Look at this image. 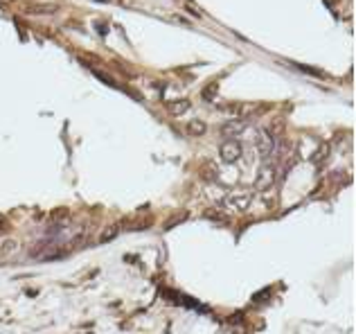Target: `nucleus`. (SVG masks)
Returning <instances> with one entry per match:
<instances>
[{"label": "nucleus", "instance_id": "nucleus-3", "mask_svg": "<svg viewBox=\"0 0 356 334\" xmlns=\"http://www.w3.org/2000/svg\"><path fill=\"white\" fill-rule=\"evenodd\" d=\"M241 156V145L237 140H225L221 145V158L225 163H235Z\"/></svg>", "mask_w": 356, "mask_h": 334}, {"label": "nucleus", "instance_id": "nucleus-9", "mask_svg": "<svg viewBox=\"0 0 356 334\" xmlns=\"http://www.w3.org/2000/svg\"><path fill=\"white\" fill-rule=\"evenodd\" d=\"M325 151H327V147L323 145V147H320V149H318V151H316V154L311 156V161H313V163H323V158H325Z\"/></svg>", "mask_w": 356, "mask_h": 334}, {"label": "nucleus", "instance_id": "nucleus-11", "mask_svg": "<svg viewBox=\"0 0 356 334\" xmlns=\"http://www.w3.org/2000/svg\"><path fill=\"white\" fill-rule=\"evenodd\" d=\"M115 235H117V228H115V226H113V228H109L104 235H101V242H109L111 237H115Z\"/></svg>", "mask_w": 356, "mask_h": 334}, {"label": "nucleus", "instance_id": "nucleus-4", "mask_svg": "<svg viewBox=\"0 0 356 334\" xmlns=\"http://www.w3.org/2000/svg\"><path fill=\"white\" fill-rule=\"evenodd\" d=\"M244 127H246V122L241 120H230V122H225L223 127H221V133H225V135H235V133H241L244 131Z\"/></svg>", "mask_w": 356, "mask_h": 334}, {"label": "nucleus", "instance_id": "nucleus-10", "mask_svg": "<svg viewBox=\"0 0 356 334\" xmlns=\"http://www.w3.org/2000/svg\"><path fill=\"white\" fill-rule=\"evenodd\" d=\"M16 248H18V244H16L14 240H9V242H5V246H3V253H14Z\"/></svg>", "mask_w": 356, "mask_h": 334}, {"label": "nucleus", "instance_id": "nucleus-5", "mask_svg": "<svg viewBox=\"0 0 356 334\" xmlns=\"http://www.w3.org/2000/svg\"><path fill=\"white\" fill-rule=\"evenodd\" d=\"M169 109V113L172 115H183V113H187V109H190V100H176V102H172V104L167 106Z\"/></svg>", "mask_w": 356, "mask_h": 334}, {"label": "nucleus", "instance_id": "nucleus-1", "mask_svg": "<svg viewBox=\"0 0 356 334\" xmlns=\"http://www.w3.org/2000/svg\"><path fill=\"white\" fill-rule=\"evenodd\" d=\"M223 206L233 212H244L246 208L250 206V194H248V192H233V194L225 197Z\"/></svg>", "mask_w": 356, "mask_h": 334}, {"label": "nucleus", "instance_id": "nucleus-7", "mask_svg": "<svg viewBox=\"0 0 356 334\" xmlns=\"http://www.w3.org/2000/svg\"><path fill=\"white\" fill-rule=\"evenodd\" d=\"M217 90H219V84H217V82H212L210 86L203 88V100H205V102H212L214 97H217Z\"/></svg>", "mask_w": 356, "mask_h": 334}, {"label": "nucleus", "instance_id": "nucleus-2", "mask_svg": "<svg viewBox=\"0 0 356 334\" xmlns=\"http://www.w3.org/2000/svg\"><path fill=\"white\" fill-rule=\"evenodd\" d=\"M273 147H275V140H273V135H270L268 131H262L257 135V151H259V156L264 158V161H268L270 154H273Z\"/></svg>", "mask_w": 356, "mask_h": 334}, {"label": "nucleus", "instance_id": "nucleus-6", "mask_svg": "<svg viewBox=\"0 0 356 334\" xmlns=\"http://www.w3.org/2000/svg\"><path fill=\"white\" fill-rule=\"evenodd\" d=\"M207 131V124L203 120H190L187 122V133L190 135H205Z\"/></svg>", "mask_w": 356, "mask_h": 334}, {"label": "nucleus", "instance_id": "nucleus-8", "mask_svg": "<svg viewBox=\"0 0 356 334\" xmlns=\"http://www.w3.org/2000/svg\"><path fill=\"white\" fill-rule=\"evenodd\" d=\"M95 75H97L99 79H104V84H109V86H117V84H115V79H113V77H109V75H106V72H101V70H95Z\"/></svg>", "mask_w": 356, "mask_h": 334}]
</instances>
